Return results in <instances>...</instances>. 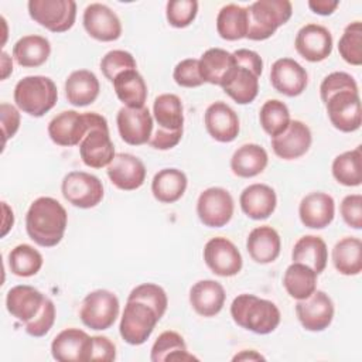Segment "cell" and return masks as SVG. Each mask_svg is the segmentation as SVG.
Returning <instances> with one entry per match:
<instances>
[{"mask_svg": "<svg viewBox=\"0 0 362 362\" xmlns=\"http://www.w3.org/2000/svg\"><path fill=\"white\" fill-rule=\"evenodd\" d=\"M332 263L344 276H356L362 270V242L359 238L346 236L332 249Z\"/></svg>", "mask_w": 362, "mask_h": 362, "instance_id": "obj_36", "label": "cell"}, {"mask_svg": "<svg viewBox=\"0 0 362 362\" xmlns=\"http://www.w3.org/2000/svg\"><path fill=\"white\" fill-rule=\"evenodd\" d=\"M187 185V175L181 170L163 168L153 177L151 192L158 202L173 204L184 195Z\"/></svg>", "mask_w": 362, "mask_h": 362, "instance_id": "obj_32", "label": "cell"}, {"mask_svg": "<svg viewBox=\"0 0 362 362\" xmlns=\"http://www.w3.org/2000/svg\"><path fill=\"white\" fill-rule=\"evenodd\" d=\"M1 208H3V214H4L3 226H1V236H6L8 233V230L13 228L14 215H13V209L6 202H1Z\"/></svg>", "mask_w": 362, "mask_h": 362, "instance_id": "obj_57", "label": "cell"}, {"mask_svg": "<svg viewBox=\"0 0 362 362\" xmlns=\"http://www.w3.org/2000/svg\"><path fill=\"white\" fill-rule=\"evenodd\" d=\"M127 300L130 301H141L144 304H147L148 307H151L157 317L161 318L165 314L167 305H168V298H167V293L164 291L163 287L154 284V283H143L136 286Z\"/></svg>", "mask_w": 362, "mask_h": 362, "instance_id": "obj_45", "label": "cell"}, {"mask_svg": "<svg viewBox=\"0 0 362 362\" xmlns=\"http://www.w3.org/2000/svg\"><path fill=\"white\" fill-rule=\"evenodd\" d=\"M263 359L264 356L257 354L255 349H245L232 358V361H263Z\"/></svg>", "mask_w": 362, "mask_h": 362, "instance_id": "obj_58", "label": "cell"}, {"mask_svg": "<svg viewBox=\"0 0 362 362\" xmlns=\"http://www.w3.org/2000/svg\"><path fill=\"white\" fill-rule=\"evenodd\" d=\"M338 51L342 59L351 65L362 64V24L354 21L348 24L339 38Z\"/></svg>", "mask_w": 362, "mask_h": 362, "instance_id": "obj_44", "label": "cell"}, {"mask_svg": "<svg viewBox=\"0 0 362 362\" xmlns=\"http://www.w3.org/2000/svg\"><path fill=\"white\" fill-rule=\"evenodd\" d=\"M331 124L344 133L355 132L361 127L362 112L359 92L342 90L334 93L325 102Z\"/></svg>", "mask_w": 362, "mask_h": 362, "instance_id": "obj_12", "label": "cell"}, {"mask_svg": "<svg viewBox=\"0 0 362 362\" xmlns=\"http://www.w3.org/2000/svg\"><path fill=\"white\" fill-rule=\"evenodd\" d=\"M332 44L329 30L315 23L303 25L294 40L297 52L310 62H320L328 58L332 52Z\"/></svg>", "mask_w": 362, "mask_h": 362, "instance_id": "obj_17", "label": "cell"}, {"mask_svg": "<svg viewBox=\"0 0 362 362\" xmlns=\"http://www.w3.org/2000/svg\"><path fill=\"white\" fill-rule=\"evenodd\" d=\"M331 171L334 178L345 187H358L362 182V153L361 146L337 156Z\"/></svg>", "mask_w": 362, "mask_h": 362, "instance_id": "obj_41", "label": "cell"}, {"mask_svg": "<svg viewBox=\"0 0 362 362\" xmlns=\"http://www.w3.org/2000/svg\"><path fill=\"white\" fill-rule=\"evenodd\" d=\"M79 154L83 164L90 168L107 167L116 156L109 129H90L79 143Z\"/></svg>", "mask_w": 362, "mask_h": 362, "instance_id": "obj_22", "label": "cell"}, {"mask_svg": "<svg viewBox=\"0 0 362 362\" xmlns=\"http://www.w3.org/2000/svg\"><path fill=\"white\" fill-rule=\"evenodd\" d=\"M30 17L52 33H65L72 28L76 18L74 0H30Z\"/></svg>", "mask_w": 362, "mask_h": 362, "instance_id": "obj_8", "label": "cell"}, {"mask_svg": "<svg viewBox=\"0 0 362 362\" xmlns=\"http://www.w3.org/2000/svg\"><path fill=\"white\" fill-rule=\"evenodd\" d=\"M298 215L305 228L324 229L334 221L335 201L327 192H311L301 199Z\"/></svg>", "mask_w": 362, "mask_h": 362, "instance_id": "obj_23", "label": "cell"}, {"mask_svg": "<svg viewBox=\"0 0 362 362\" xmlns=\"http://www.w3.org/2000/svg\"><path fill=\"white\" fill-rule=\"evenodd\" d=\"M55 314L57 313H55V305L52 300L45 297L40 313L31 321L25 322V332L35 338L44 337L52 328L55 322Z\"/></svg>", "mask_w": 362, "mask_h": 362, "instance_id": "obj_49", "label": "cell"}, {"mask_svg": "<svg viewBox=\"0 0 362 362\" xmlns=\"http://www.w3.org/2000/svg\"><path fill=\"white\" fill-rule=\"evenodd\" d=\"M182 137V130H165L157 127V130L151 134L148 144L157 150H170L175 147Z\"/></svg>", "mask_w": 362, "mask_h": 362, "instance_id": "obj_54", "label": "cell"}, {"mask_svg": "<svg viewBox=\"0 0 362 362\" xmlns=\"http://www.w3.org/2000/svg\"><path fill=\"white\" fill-rule=\"evenodd\" d=\"M204 262L212 273L221 277L236 276L243 266L239 249L226 238L215 236L204 246Z\"/></svg>", "mask_w": 362, "mask_h": 362, "instance_id": "obj_11", "label": "cell"}, {"mask_svg": "<svg viewBox=\"0 0 362 362\" xmlns=\"http://www.w3.org/2000/svg\"><path fill=\"white\" fill-rule=\"evenodd\" d=\"M119 298L115 293L99 288L86 294L81 304L79 318L90 329L103 331L110 328L119 315Z\"/></svg>", "mask_w": 362, "mask_h": 362, "instance_id": "obj_6", "label": "cell"}, {"mask_svg": "<svg viewBox=\"0 0 362 362\" xmlns=\"http://www.w3.org/2000/svg\"><path fill=\"white\" fill-rule=\"evenodd\" d=\"M291 259L296 263H303L311 267L317 274H320L327 267L328 249L320 236L305 235L294 243Z\"/></svg>", "mask_w": 362, "mask_h": 362, "instance_id": "obj_33", "label": "cell"}, {"mask_svg": "<svg viewBox=\"0 0 362 362\" xmlns=\"http://www.w3.org/2000/svg\"><path fill=\"white\" fill-rule=\"evenodd\" d=\"M51 54L49 41L37 34L21 37L13 47L16 62L24 68H37L42 65Z\"/></svg>", "mask_w": 362, "mask_h": 362, "instance_id": "obj_34", "label": "cell"}, {"mask_svg": "<svg viewBox=\"0 0 362 362\" xmlns=\"http://www.w3.org/2000/svg\"><path fill=\"white\" fill-rule=\"evenodd\" d=\"M99 90V79L88 69H76L65 81V96L71 105L78 107L93 103Z\"/></svg>", "mask_w": 362, "mask_h": 362, "instance_id": "obj_29", "label": "cell"}, {"mask_svg": "<svg viewBox=\"0 0 362 362\" xmlns=\"http://www.w3.org/2000/svg\"><path fill=\"white\" fill-rule=\"evenodd\" d=\"M42 255L31 245H17L8 253V267L13 274L18 277H31L42 267Z\"/></svg>", "mask_w": 362, "mask_h": 362, "instance_id": "obj_42", "label": "cell"}, {"mask_svg": "<svg viewBox=\"0 0 362 362\" xmlns=\"http://www.w3.org/2000/svg\"><path fill=\"white\" fill-rule=\"evenodd\" d=\"M116 124L122 140L130 146H141L150 141L153 134V117L148 107L119 109Z\"/></svg>", "mask_w": 362, "mask_h": 362, "instance_id": "obj_14", "label": "cell"}, {"mask_svg": "<svg viewBox=\"0 0 362 362\" xmlns=\"http://www.w3.org/2000/svg\"><path fill=\"white\" fill-rule=\"evenodd\" d=\"M106 173L110 182L123 191L137 189L146 181L144 163L129 153H117L107 165Z\"/></svg>", "mask_w": 362, "mask_h": 362, "instance_id": "obj_20", "label": "cell"}, {"mask_svg": "<svg viewBox=\"0 0 362 362\" xmlns=\"http://www.w3.org/2000/svg\"><path fill=\"white\" fill-rule=\"evenodd\" d=\"M51 355L59 362H88L92 355V337L83 329L66 328L52 339Z\"/></svg>", "mask_w": 362, "mask_h": 362, "instance_id": "obj_15", "label": "cell"}, {"mask_svg": "<svg viewBox=\"0 0 362 362\" xmlns=\"http://www.w3.org/2000/svg\"><path fill=\"white\" fill-rule=\"evenodd\" d=\"M225 300V288L215 280H199L189 290V304L202 317L216 315L223 308Z\"/></svg>", "mask_w": 362, "mask_h": 362, "instance_id": "obj_26", "label": "cell"}, {"mask_svg": "<svg viewBox=\"0 0 362 362\" xmlns=\"http://www.w3.org/2000/svg\"><path fill=\"white\" fill-rule=\"evenodd\" d=\"M233 209V198L230 192L222 187L204 189L197 201L198 218L208 228L225 226L232 219Z\"/></svg>", "mask_w": 362, "mask_h": 362, "instance_id": "obj_10", "label": "cell"}, {"mask_svg": "<svg viewBox=\"0 0 362 362\" xmlns=\"http://www.w3.org/2000/svg\"><path fill=\"white\" fill-rule=\"evenodd\" d=\"M66 223L65 208L51 197L34 199L25 215L27 235L42 247L57 246L64 238Z\"/></svg>", "mask_w": 362, "mask_h": 362, "instance_id": "obj_1", "label": "cell"}, {"mask_svg": "<svg viewBox=\"0 0 362 362\" xmlns=\"http://www.w3.org/2000/svg\"><path fill=\"white\" fill-rule=\"evenodd\" d=\"M246 10L249 18L246 38L252 41L270 38L293 14V6L288 0H257Z\"/></svg>", "mask_w": 362, "mask_h": 362, "instance_id": "obj_5", "label": "cell"}, {"mask_svg": "<svg viewBox=\"0 0 362 362\" xmlns=\"http://www.w3.org/2000/svg\"><path fill=\"white\" fill-rule=\"evenodd\" d=\"M311 141L310 127L301 120H291L281 134L272 137V148L283 160H296L308 151Z\"/></svg>", "mask_w": 362, "mask_h": 362, "instance_id": "obj_21", "label": "cell"}, {"mask_svg": "<svg viewBox=\"0 0 362 362\" xmlns=\"http://www.w3.org/2000/svg\"><path fill=\"white\" fill-rule=\"evenodd\" d=\"M339 6L338 0H310L308 7L320 16H329Z\"/></svg>", "mask_w": 362, "mask_h": 362, "instance_id": "obj_56", "label": "cell"}, {"mask_svg": "<svg viewBox=\"0 0 362 362\" xmlns=\"http://www.w3.org/2000/svg\"><path fill=\"white\" fill-rule=\"evenodd\" d=\"M0 120L3 130V146H6V141L13 137L20 127V113L13 105L3 102L0 105Z\"/></svg>", "mask_w": 362, "mask_h": 362, "instance_id": "obj_52", "label": "cell"}, {"mask_svg": "<svg viewBox=\"0 0 362 362\" xmlns=\"http://www.w3.org/2000/svg\"><path fill=\"white\" fill-rule=\"evenodd\" d=\"M153 362L163 361H192L198 359L188 352L184 338L175 331H164L154 341L150 352Z\"/></svg>", "mask_w": 362, "mask_h": 362, "instance_id": "obj_38", "label": "cell"}, {"mask_svg": "<svg viewBox=\"0 0 362 362\" xmlns=\"http://www.w3.org/2000/svg\"><path fill=\"white\" fill-rule=\"evenodd\" d=\"M173 78L177 85L182 88H197L204 83L199 74V59L187 58L180 61L173 72Z\"/></svg>", "mask_w": 362, "mask_h": 362, "instance_id": "obj_50", "label": "cell"}, {"mask_svg": "<svg viewBox=\"0 0 362 362\" xmlns=\"http://www.w3.org/2000/svg\"><path fill=\"white\" fill-rule=\"evenodd\" d=\"M57 99V85L48 76H24L14 86V102L17 107L34 117H41L49 112L55 106Z\"/></svg>", "mask_w": 362, "mask_h": 362, "instance_id": "obj_4", "label": "cell"}, {"mask_svg": "<svg viewBox=\"0 0 362 362\" xmlns=\"http://www.w3.org/2000/svg\"><path fill=\"white\" fill-rule=\"evenodd\" d=\"M267 163L269 156L262 146L246 143L235 150L230 158V170L240 178H252L263 173Z\"/></svg>", "mask_w": 362, "mask_h": 362, "instance_id": "obj_30", "label": "cell"}, {"mask_svg": "<svg viewBox=\"0 0 362 362\" xmlns=\"http://www.w3.org/2000/svg\"><path fill=\"white\" fill-rule=\"evenodd\" d=\"M341 216L344 222L354 229L362 228V195L351 194L346 195L339 206Z\"/></svg>", "mask_w": 362, "mask_h": 362, "instance_id": "obj_51", "label": "cell"}, {"mask_svg": "<svg viewBox=\"0 0 362 362\" xmlns=\"http://www.w3.org/2000/svg\"><path fill=\"white\" fill-rule=\"evenodd\" d=\"M296 314L307 331L320 332L328 328L334 318V303L322 290H315L304 300H297Z\"/></svg>", "mask_w": 362, "mask_h": 362, "instance_id": "obj_13", "label": "cell"}, {"mask_svg": "<svg viewBox=\"0 0 362 362\" xmlns=\"http://www.w3.org/2000/svg\"><path fill=\"white\" fill-rule=\"evenodd\" d=\"M204 123L208 134L219 143L233 141L240 130L236 112L225 102L211 103L204 115Z\"/></svg>", "mask_w": 362, "mask_h": 362, "instance_id": "obj_19", "label": "cell"}, {"mask_svg": "<svg viewBox=\"0 0 362 362\" xmlns=\"http://www.w3.org/2000/svg\"><path fill=\"white\" fill-rule=\"evenodd\" d=\"M197 0H170L165 6V17L170 25L175 28L188 27L197 17Z\"/></svg>", "mask_w": 362, "mask_h": 362, "instance_id": "obj_47", "label": "cell"}, {"mask_svg": "<svg viewBox=\"0 0 362 362\" xmlns=\"http://www.w3.org/2000/svg\"><path fill=\"white\" fill-rule=\"evenodd\" d=\"M61 192L69 204L82 209L96 206L105 194L102 181L96 175L85 171L68 173L62 180Z\"/></svg>", "mask_w": 362, "mask_h": 362, "instance_id": "obj_9", "label": "cell"}, {"mask_svg": "<svg viewBox=\"0 0 362 362\" xmlns=\"http://www.w3.org/2000/svg\"><path fill=\"white\" fill-rule=\"evenodd\" d=\"M116 359V346L107 338L102 335L92 337V355L90 361H102L112 362Z\"/></svg>", "mask_w": 362, "mask_h": 362, "instance_id": "obj_53", "label": "cell"}, {"mask_svg": "<svg viewBox=\"0 0 362 362\" xmlns=\"http://www.w3.org/2000/svg\"><path fill=\"white\" fill-rule=\"evenodd\" d=\"M45 296L33 286L18 284L11 287L6 296L7 311L18 321H31L41 310Z\"/></svg>", "mask_w": 362, "mask_h": 362, "instance_id": "obj_25", "label": "cell"}, {"mask_svg": "<svg viewBox=\"0 0 362 362\" xmlns=\"http://www.w3.org/2000/svg\"><path fill=\"white\" fill-rule=\"evenodd\" d=\"M230 315L235 324L259 335L273 332L280 324L277 305L255 294H239L230 304Z\"/></svg>", "mask_w": 362, "mask_h": 362, "instance_id": "obj_2", "label": "cell"}, {"mask_svg": "<svg viewBox=\"0 0 362 362\" xmlns=\"http://www.w3.org/2000/svg\"><path fill=\"white\" fill-rule=\"evenodd\" d=\"M137 64L134 57L124 49H112L106 52L100 59V71L110 82L126 69H136Z\"/></svg>", "mask_w": 362, "mask_h": 362, "instance_id": "obj_46", "label": "cell"}, {"mask_svg": "<svg viewBox=\"0 0 362 362\" xmlns=\"http://www.w3.org/2000/svg\"><path fill=\"white\" fill-rule=\"evenodd\" d=\"M158 321L151 307L141 301L127 300L119 325L120 337L130 345H141L150 338Z\"/></svg>", "mask_w": 362, "mask_h": 362, "instance_id": "obj_7", "label": "cell"}, {"mask_svg": "<svg viewBox=\"0 0 362 362\" xmlns=\"http://www.w3.org/2000/svg\"><path fill=\"white\" fill-rule=\"evenodd\" d=\"M246 249L252 260L260 264H267L274 262L281 249V240L279 232L269 226H257L250 230L246 239Z\"/></svg>", "mask_w": 362, "mask_h": 362, "instance_id": "obj_27", "label": "cell"}, {"mask_svg": "<svg viewBox=\"0 0 362 362\" xmlns=\"http://www.w3.org/2000/svg\"><path fill=\"white\" fill-rule=\"evenodd\" d=\"M83 28L86 33L103 42L115 41L122 35V23L117 14L102 3H90L83 11Z\"/></svg>", "mask_w": 362, "mask_h": 362, "instance_id": "obj_16", "label": "cell"}, {"mask_svg": "<svg viewBox=\"0 0 362 362\" xmlns=\"http://www.w3.org/2000/svg\"><path fill=\"white\" fill-rule=\"evenodd\" d=\"M232 54H233L235 61H236L238 65L247 68L249 71H252L257 76L262 75L263 61H262L260 55L256 51H252V49H247V48H240V49H236Z\"/></svg>", "mask_w": 362, "mask_h": 362, "instance_id": "obj_55", "label": "cell"}, {"mask_svg": "<svg viewBox=\"0 0 362 362\" xmlns=\"http://www.w3.org/2000/svg\"><path fill=\"white\" fill-rule=\"evenodd\" d=\"M342 90H354V92H359L358 90V83L354 79V76H351L349 74L346 72H341V71H337V72H332L329 75H327L321 85H320V96H321V100L325 102L334 95V93H338V92H342Z\"/></svg>", "mask_w": 362, "mask_h": 362, "instance_id": "obj_48", "label": "cell"}, {"mask_svg": "<svg viewBox=\"0 0 362 362\" xmlns=\"http://www.w3.org/2000/svg\"><path fill=\"white\" fill-rule=\"evenodd\" d=\"M270 82L277 92L294 98L305 90L308 74L297 61L291 58H279L270 68Z\"/></svg>", "mask_w": 362, "mask_h": 362, "instance_id": "obj_18", "label": "cell"}, {"mask_svg": "<svg viewBox=\"0 0 362 362\" xmlns=\"http://www.w3.org/2000/svg\"><path fill=\"white\" fill-rule=\"evenodd\" d=\"M117 99L126 107H143L147 100V85L137 69H126L113 79Z\"/></svg>", "mask_w": 362, "mask_h": 362, "instance_id": "obj_31", "label": "cell"}, {"mask_svg": "<svg viewBox=\"0 0 362 362\" xmlns=\"http://www.w3.org/2000/svg\"><path fill=\"white\" fill-rule=\"evenodd\" d=\"M90 129H109L107 120L96 112L64 110L48 123L49 139L62 147L76 146Z\"/></svg>", "mask_w": 362, "mask_h": 362, "instance_id": "obj_3", "label": "cell"}, {"mask_svg": "<svg viewBox=\"0 0 362 362\" xmlns=\"http://www.w3.org/2000/svg\"><path fill=\"white\" fill-rule=\"evenodd\" d=\"M239 204L249 218L260 221L269 218L274 212L277 197L272 187L266 184H252L242 191Z\"/></svg>", "mask_w": 362, "mask_h": 362, "instance_id": "obj_28", "label": "cell"}, {"mask_svg": "<svg viewBox=\"0 0 362 362\" xmlns=\"http://www.w3.org/2000/svg\"><path fill=\"white\" fill-rule=\"evenodd\" d=\"M317 276L311 267L293 262L284 272L283 286L290 297L304 300L317 290Z\"/></svg>", "mask_w": 362, "mask_h": 362, "instance_id": "obj_37", "label": "cell"}, {"mask_svg": "<svg viewBox=\"0 0 362 362\" xmlns=\"http://www.w3.org/2000/svg\"><path fill=\"white\" fill-rule=\"evenodd\" d=\"M223 92L239 105L253 102L259 92V76L245 66L236 64V69L230 79L222 88Z\"/></svg>", "mask_w": 362, "mask_h": 362, "instance_id": "obj_39", "label": "cell"}, {"mask_svg": "<svg viewBox=\"0 0 362 362\" xmlns=\"http://www.w3.org/2000/svg\"><path fill=\"white\" fill-rule=\"evenodd\" d=\"M259 122L269 136L276 137L288 127L291 122L290 110L284 102L279 99H269L260 107Z\"/></svg>", "mask_w": 362, "mask_h": 362, "instance_id": "obj_43", "label": "cell"}, {"mask_svg": "<svg viewBox=\"0 0 362 362\" xmlns=\"http://www.w3.org/2000/svg\"><path fill=\"white\" fill-rule=\"evenodd\" d=\"M153 115L158 127L165 130H182L184 107L181 99L177 95H158L153 103Z\"/></svg>", "mask_w": 362, "mask_h": 362, "instance_id": "obj_40", "label": "cell"}, {"mask_svg": "<svg viewBox=\"0 0 362 362\" xmlns=\"http://www.w3.org/2000/svg\"><path fill=\"white\" fill-rule=\"evenodd\" d=\"M236 69L232 52L223 48H209L199 58V74L204 82L223 88Z\"/></svg>", "mask_w": 362, "mask_h": 362, "instance_id": "obj_24", "label": "cell"}, {"mask_svg": "<svg viewBox=\"0 0 362 362\" xmlns=\"http://www.w3.org/2000/svg\"><path fill=\"white\" fill-rule=\"evenodd\" d=\"M249 28V18L246 7L238 4L223 6L216 16V31L221 38L236 41L246 38Z\"/></svg>", "mask_w": 362, "mask_h": 362, "instance_id": "obj_35", "label": "cell"}, {"mask_svg": "<svg viewBox=\"0 0 362 362\" xmlns=\"http://www.w3.org/2000/svg\"><path fill=\"white\" fill-rule=\"evenodd\" d=\"M1 79H7V76L13 72V61L8 57V54L6 51L1 52Z\"/></svg>", "mask_w": 362, "mask_h": 362, "instance_id": "obj_59", "label": "cell"}]
</instances>
